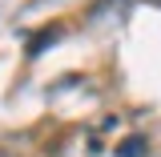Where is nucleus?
Wrapping results in <instances>:
<instances>
[{
  "instance_id": "obj_2",
  "label": "nucleus",
  "mask_w": 161,
  "mask_h": 157,
  "mask_svg": "<svg viewBox=\"0 0 161 157\" xmlns=\"http://www.w3.org/2000/svg\"><path fill=\"white\" fill-rule=\"evenodd\" d=\"M141 149H145V141H137V137H133V141H125V145H121V157H137Z\"/></svg>"
},
{
  "instance_id": "obj_1",
  "label": "nucleus",
  "mask_w": 161,
  "mask_h": 157,
  "mask_svg": "<svg viewBox=\"0 0 161 157\" xmlns=\"http://www.w3.org/2000/svg\"><path fill=\"white\" fill-rule=\"evenodd\" d=\"M60 28H44V32H36V40H32V44H28V53H40V48H44V44H48V40L57 36Z\"/></svg>"
}]
</instances>
